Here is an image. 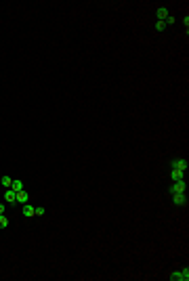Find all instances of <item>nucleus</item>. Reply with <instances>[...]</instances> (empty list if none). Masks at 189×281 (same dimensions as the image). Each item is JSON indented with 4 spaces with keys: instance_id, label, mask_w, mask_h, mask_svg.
Returning a JSON list of instances; mask_svg holds the SVG:
<instances>
[{
    "instance_id": "1",
    "label": "nucleus",
    "mask_w": 189,
    "mask_h": 281,
    "mask_svg": "<svg viewBox=\"0 0 189 281\" xmlns=\"http://www.w3.org/2000/svg\"><path fill=\"white\" fill-rule=\"evenodd\" d=\"M185 189H187L185 178H183V181H175V183H172V187H170V193H172V195H175V193H185Z\"/></svg>"
},
{
    "instance_id": "2",
    "label": "nucleus",
    "mask_w": 189,
    "mask_h": 281,
    "mask_svg": "<svg viewBox=\"0 0 189 281\" xmlns=\"http://www.w3.org/2000/svg\"><path fill=\"white\" fill-rule=\"evenodd\" d=\"M172 281H187L189 279V268H183V271H176V273L170 275Z\"/></svg>"
},
{
    "instance_id": "3",
    "label": "nucleus",
    "mask_w": 189,
    "mask_h": 281,
    "mask_svg": "<svg viewBox=\"0 0 189 281\" xmlns=\"http://www.w3.org/2000/svg\"><path fill=\"white\" fill-rule=\"evenodd\" d=\"M172 202H175V206H185L187 204V197H185V193H175Z\"/></svg>"
},
{
    "instance_id": "4",
    "label": "nucleus",
    "mask_w": 189,
    "mask_h": 281,
    "mask_svg": "<svg viewBox=\"0 0 189 281\" xmlns=\"http://www.w3.org/2000/svg\"><path fill=\"white\" fill-rule=\"evenodd\" d=\"M4 202H7V204H13V202H17V191H13V189L4 191Z\"/></svg>"
},
{
    "instance_id": "5",
    "label": "nucleus",
    "mask_w": 189,
    "mask_h": 281,
    "mask_svg": "<svg viewBox=\"0 0 189 281\" xmlns=\"http://www.w3.org/2000/svg\"><path fill=\"white\" fill-rule=\"evenodd\" d=\"M170 176H172V181H183V176H185V170L172 168V172H170Z\"/></svg>"
},
{
    "instance_id": "6",
    "label": "nucleus",
    "mask_w": 189,
    "mask_h": 281,
    "mask_svg": "<svg viewBox=\"0 0 189 281\" xmlns=\"http://www.w3.org/2000/svg\"><path fill=\"white\" fill-rule=\"evenodd\" d=\"M155 15H158V21H166V17H168V8H166V7H160Z\"/></svg>"
},
{
    "instance_id": "7",
    "label": "nucleus",
    "mask_w": 189,
    "mask_h": 281,
    "mask_svg": "<svg viewBox=\"0 0 189 281\" xmlns=\"http://www.w3.org/2000/svg\"><path fill=\"white\" fill-rule=\"evenodd\" d=\"M28 199H29V195H28V191H17V202H21V204H28Z\"/></svg>"
},
{
    "instance_id": "8",
    "label": "nucleus",
    "mask_w": 189,
    "mask_h": 281,
    "mask_svg": "<svg viewBox=\"0 0 189 281\" xmlns=\"http://www.w3.org/2000/svg\"><path fill=\"white\" fill-rule=\"evenodd\" d=\"M172 168L187 170V162H185V160H172Z\"/></svg>"
},
{
    "instance_id": "9",
    "label": "nucleus",
    "mask_w": 189,
    "mask_h": 281,
    "mask_svg": "<svg viewBox=\"0 0 189 281\" xmlns=\"http://www.w3.org/2000/svg\"><path fill=\"white\" fill-rule=\"evenodd\" d=\"M34 212H36V208H34V206H29V204H25V206H23V214H25V216H34Z\"/></svg>"
},
{
    "instance_id": "10",
    "label": "nucleus",
    "mask_w": 189,
    "mask_h": 281,
    "mask_svg": "<svg viewBox=\"0 0 189 281\" xmlns=\"http://www.w3.org/2000/svg\"><path fill=\"white\" fill-rule=\"evenodd\" d=\"M11 189H13V191H21V189H23V183H21L19 178H15L13 183H11Z\"/></svg>"
},
{
    "instance_id": "11",
    "label": "nucleus",
    "mask_w": 189,
    "mask_h": 281,
    "mask_svg": "<svg viewBox=\"0 0 189 281\" xmlns=\"http://www.w3.org/2000/svg\"><path fill=\"white\" fill-rule=\"evenodd\" d=\"M0 183H2V187H11L13 178H11V176H2V178H0Z\"/></svg>"
},
{
    "instance_id": "12",
    "label": "nucleus",
    "mask_w": 189,
    "mask_h": 281,
    "mask_svg": "<svg viewBox=\"0 0 189 281\" xmlns=\"http://www.w3.org/2000/svg\"><path fill=\"white\" fill-rule=\"evenodd\" d=\"M8 227V218L4 214H0V229H7Z\"/></svg>"
},
{
    "instance_id": "13",
    "label": "nucleus",
    "mask_w": 189,
    "mask_h": 281,
    "mask_svg": "<svg viewBox=\"0 0 189 281\" xmlns=\"http://www.w3.org/2000/svg\"><path fill=\"white\" fill-rule=\"evenodd\" d=\"M155 29H158V32L166 29V23H164V21H158V23H155Z\"/></svg>"
},
{
    "instance_id": "14",
    "label": "nucleus",
    "mask_w": 189,
    "mask_h": 281,
    "mask_svg": "<svg viewBox=\"0 0 189 281\" xmlns=\"http://www.w3.org/2000/svg\"><path fill=\"white\" fill-rule=\"evenodd\" d=\"M34 214H36V216H42V214H44V208H36Z\"/></svg>"
},
{
    "instance_id": "15",
    "label": "nucleus",
    "mask_w": 189,
    "mask_h": 281,
    "mask_svg": "<svg viewBox=\"0 0 189 281\" xmlns=\"http://www.w3.org/2000/svg\"><path fill=\"white\" fill-rule=\"evenodd\" d=\"M4 210H7V208H4V206L0 204V214H4Z\"/></svg>"
}]
</instances>
